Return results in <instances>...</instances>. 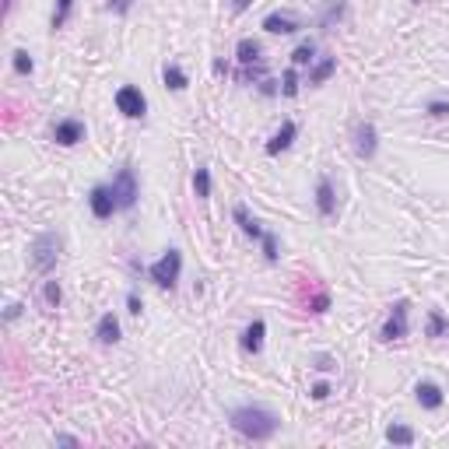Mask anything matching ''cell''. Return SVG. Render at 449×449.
<instances>
[{
    "mask_svg": "<svg viewBox=\"0 0 449 449\" xmlns=\"http://www.w3.org/2000/svg\"><path fill=\"white\" fill-rule=\"evenodd\" d=\"M228 425L243 435V439H253V443H267L278 435L281 428V418L271 408H260V404H243L228 414Z\"/></svg>",
    "mask_w": 449,
    "mask_h": 449,
    "instance_id": "cell-1",
    "label": "cell"
},
{
    "mask_svg": "<svg viewBox=\"0 0 449 449\" xmlns=\"http://www.w3.org/2000/svg\"><path fill=\"white\" fill-rule=\"evenodd\" d=\"M60 249H64V239H60L56 232H42V236H36L32 246H29L32 267H36L39 274H49V271L56 267V260H60Z\"/></svg>",
    "mask_w": 449,
    "mask_h": 449,
    "instance_id": "cell-2",
    "label": "cell"
},
{
    "mask_svg": "<svg viewBox=\"0 0 449 449\" xmlns=\"http://www.w3.org/2000/svg\"><path fill=\"white\" fill-rule=\"evenodd\" d=\"M179 274H183V253L179 249H165L162 256L148 267V278L158 288H176Z\"/></svg>",
    "mask_w": 449,
    "mask_h": 449,
    "instance_id": "cell-3",
    "label": "cell"
},
{
    "mask_svg": "<svg viewBox=\"0 0 449 449\" xmlns=\"http://www.w3.org/2000/svg\"><path fill=\"white\" fill-rule=\"evenodd\" d=\"M113 193H116V204L120 211H130V207L137 204V197H141V183H137V172L130 168V165H123L116 168V176H113Z\"/></svg>",
    "mask_w": 449,
    "mask_h": 449,
    "instance_id": "cell-4",
    "label": "cell"
},
{
    "mask_svg": "<svg viewBox=\"0 0 449 449\" xmlns=\"http://www.w3.org/2000/svg\"><path fill=\"white\" fill-rule=\"evenodd\" d=\"M410 302L408 298H397L393 302V309H390V316H386V323H383V330H379V337L383 340H404L410 330Z\"/></svg>",
    "mask_w": 449,
    "mask_h": 449,
    "instance_id": "cell-5",
    "label": "cell"
},
{
    "mask_svg": "<svg viewBox=\"0 0 449 449\" xmlns=\"http://www.w3.org/2000/svg\"><path fill=\"white\" fill-rule=\"evenodd\" d=\"M116 109H120L126 120H144V113H148V99H144L141 88L123 84L120 91H116Z\"/></svg>",
    "mask_w": 449,
    "mask_h": 449,
    "instance_id": "cell-6",
    "label": "cell"
},
{
    "mask_svg": "<svg viewBox=\"0 0 449 449\" xmlns=\"http://www.w3.org/2000/svg\"><path fill=\"white\" fill-rule=\"evenodd\" d=\"M88 207H91V214L99 218V221H109L120 204H116V193H113V186H106V183H99V186H91V193H88Z\"/></svg>",
    "mask_w": 449,
    "mask_h": 449,
    "instance_id": "cell-7",
    "label": "cell"
},
{
    "mask_svg": "<svg viewBox=\"0 0 449 449\" xmlns=\"http://www.w3.org/2000/svg\"><path fill=\"white\" fill-rule=\"evenodd\" d=\"M375 151H379V130H375V123H368V120L358 123L355 126V155L362 162H372Z\"/></svg>",
    "mask_w": 449,
    "mask_h": 449,
    "instance_id": "cell-8",
    "label": "cell"
},
{
    "mask_svg": "<svg viewBox=\"0 0 449 449\" xmlns=\"http://www.w3.org/2000/svg\"><path fill=\"white\" fill-rule=\"evenodd\" d=\"M84 133H88V126L81 120H74V116H67V120H60L53 126V141L60 144V148H74V144H81Z\"/></svg>",
    "mask_w": 449,
    "mask_h": 449,
    "instance_id": "cell-9",
    "label": "cell"
},
{
    "mask_svg": "<svg viewBox=\"0 0 449 449\" xmlns=\"http://www.w3.org/2000/svg\"><path fill=\"white\" fill-rule=\"evenodd\" d=\"M263 32H271V36H295L298 29H302V21L291 14V11H271L267 18H263V25H260Z\"/></svg>",
    "mask_w": 449,
    "mask_h": 449,
    "instance_id": "cell-10",
    "label": "cell"
},
{
    "mask_svg": "<svg viewBox=\"0 0 449 449\" xmlns=\"http://www.w3.org/2000/svg\"><path fill=\"white\" fill-rule=\"evenodd\" d=\"M414 397H418V404H421L425 410H439V408H443V400H446L443 386H439V383H432V379H421V383L414 386Z\"/></svg>",
    "mask_w": 449,
    "mask_h": 449,
    "instance_id": "cell-11",
    "label": "cell"
},
{
    "mask_svg": "<svg viewBox=\"0 0 449 449\" xmlns=\"http://www.w3.org/2000/svg\"><path fill=\"white\" fill-rule=\"evenodd\" d=\"M295 137H298V126H295V120H285L278 130H274V137L267 141V155L274 158V155H281V151H288L291 144H295Z\"/></svg>",
    "mask_w": 449,
    "mask_h": 449,
    "instance_id": "cell-12",
    "label": "cell"
},
{
    "mask_svg": "<svg viewBox=\"0 0 449 449\" xmlns=\"http://www.w3.org/2000/svg\"><path fill=\"white\" fill-rule=\"evenodd\" d=\"M316 211H320V218H333L337 214V193H333V183L327 176L316 179Z\"/></svg>",
    "mask_w": 449,
    "mask_h": 449,
    "instance_id": "cell-13",
    "label": "cell"
},
{
    "mask_svg": "<svg viewBox=\"0 0 449 449\" xmlns=\"http://www.w3.org/2000/svg\"><path fill=\"white\" fill-rule=\"evenodd\" d=\"M263 337H267V323L263 320H253L243 330V351L246 355H260L263 351Z\"/></svg>",
    "mask_w": 449,
    "mask_h": 449,
    "instance_id": "cell-14",
    "label": "cell"
},
{
    "mask_svg": "<svg viewBox=\"0 0 449 449\" xmlns=\"http://www.w3.org/2000/svg\"><path fill=\"white\" fill-rule=\"evenodd\" d=\"M232 218H236V225L243 228V236H249V239H256V243L263 239V232H267V228H263V225H260V221H256V218H253V214H249V211H246L243 204H236V207H232Z\"/></svg>",
    "mask_w": 449,
    "mask_h": 449,
    "instance_id": "cell-15",
    "label": "cell"
},
{
    "mask_svg": "<svg viewBox=\"0 0 449 449\" xmlns=\"http://www.w3.org/2000/svg\"><path fill=\"white\" fill-rule=\"evenodd\" d=\"M95 337H99V344H116L120 340V320H116V313H102L99 316Z\"/></svg>",
    "mask_w": 449,
    "mask_h": 449,
    "instance_id": "cell-16",
    "label": "cell"
},
{
    "mask_svg": "<svg viewBox=\"0 0 449 449\" xmlns=\"http://www.w3.org/2000/svg\"><path fill=\"white\" fill-rule=\"evenodd\" d=\"M236 60H239L243 67H260V64H263V56H260V42L256 39H239L236 42Z\"/></svg>",
    "mask_w": 449,
    "mask_h": 449,
    "instance_id": "cell-17",
    "label": "cell"
},
{
    "mask_svg": "<svg viewBox=\"0 0 449 449\" xmlns=\"http://www.w3.org/2000/svg\"><path fill=\"white\" fill-rule=\"evenodd\" d=\"M162 81H165L168 91H186L190 78H186V71H183L179 64H165V67H162Z\"/></svg>",
    "mask_w": 449,
    "mask_h": 449,
    "instance_id": "cell-18",
    "label": "cell"
},
{
    "mask_svg": "<svg viewBox=\"0 0 449 449\" xmlns=\"http://www.w3.org/2000/svg\"><path fill=\"white\" fill-rule=\"evenodd\" d=\"M316 64V42L306 39L295 46V53H291V67H313Z\"/></svg>",
    "mask_w": 449,
    "mask_h": 449,
    "instance_id": "cell-19",
    "label": "cell"
},
{
    "mask_svg": "<svg viewBox=\"0 0 449 449\" xmlns=\"http://www.w3.org/2000/svg\"><path fill=\"white\" fill-rule=\"evenodd\" d=\"M337 71V60L333 56H323V60H316L313 67H309V84H323Z\"/></svg>",
    "mask_w": 449,
    "mask_h": 449,
    "instance_id": "cell-20",
    "label": "cell"
},
{
    "mask_svg": "<svg viewBox=\"0 0 449 449\" xmlns=\"http://www.w3.org/2000/svg\"><path fill=\"white\" fill-rule=\"evenodd\" d=\"M11 67H14V74L29 78V74L36 71V60H32V53H29V49H14V53H11Z\"/></svg>",
    "mask_w": 449,
    "mask_h": 449,
    "instance_id": "cell-21",
    "label": "cell"
},
{
    "mask_svg": "<svg viewBox=\"0 0 449 449\" xmlns=\"http://www.w3.org/2000/svg\"><path fill=\"white\" fill-rule=\"evenodd\" d=\"M414 428H408V425H390L386 428V443H393V446H414Z\"/></svg>",
    "mask_w": 449,
    "mask_h": 449,
    "instance_id": "cell-22",
    "label": "cell"
},
{
    "mask_svg": "<svg viewBox=\"0 0 449 449\" xmlns=\"http://www.w3.org/2000/svg\"><path fill=\"white\" fill-rule=\"evenodd\" d=\"M193 193H197L201 201L211 197V168H207V165H197V168H193Z\"/></svg>",
    "mask_w": 449,
    "mask_h": 449,
    "instance_id": "cell-23",
    "label": "cell"
},
{
    "mask_svg": "<svg viewBox=\"0 0 449 449\" xmlns=\"http://www.w3.org/2000/svg\"><path fill=\"white\" fill-rule=\"evenodd\" d=\"M71 11H74V0H56V7H53V21H49V25H53V32L67 25Z\"/></svg>",
    "mask_w": 449,
    "mask_h": 449,
    "instance_id": "cell-24",
    "label": "cell"
},
{
    "mask_svg": "<svg viewBox=\"0 0 449 449\" xmlns=\"http://www.w3.org/2000/svg\"><path fill=\"white\" fill-rule=\"evenodd\" d=\"M425 333H428V337H443V333H449V320L439 313V309L428 313V327H425Z\"/></svg>",
    "mask_w": 449,
    "mask_h": 449,
    "instance_id": "cell-25",
    "label": "cell"
},
{
    "mask_svg": "<svg viewBox=\"0 0 449 449\" xmlns=\"http://www.w3.org/2000/svg\"><path fill=\"white\" fill-rule=\"evenodd\" d=\"M42 298H46L49 309H56V306L64 302V288H60V281H46V285H42Z\"/></svg>",
    "mask_w": 449,
    "mask_h": 449,
    "instance_id": "cell-26",
    "label": "cell"
},
{
    "mask_svg": "<svg viewBox=\"0 0 449 449\" xmlns=\"http://www.w3.org/2000/svg\"><path fill=\"white\" fill-rule=\"evenodd\" d=\"M340 18H344V0H330L327 11H323V18H320V25L330 29V25H333V21H340Z\"/></svg>",
    "mask_w": 449,
    "mask_h": 449,
    "instance_id": "cell-27",
    "label": "cell"
},
{
    "mask_svg": "<svg viewBox=\"0 0 449 449\" xmlns=\"http://www.w3.org/2000/svg\"><path fill=\"white\" fill-rule=\"evenodd\" d=\"M260 246H263V256H267V263H278V260H281V253H278V236H274V232H263Z\"/></svg>",
    "mask_w": 449,
    "mask_h": 449,
    "instance_id": "cell-28",
    "label": "cell"
},
{
    "mask_svg": "<svg viewBox=\"0 0 449 449\" xmlns=\"http://www.w3.org/2000/svg\"><path fill=\"white\" fill-rule=\"evenodd\" d=\"M281 91H285L288 99L298 95V67H288L285 71V78H281Z\"/></svg>",
    "mask_w": 449,
    "mask_h": 449,
    "instance_id": "cell-29",
    "label": "cell"
},
{
    "mask_svg": "<svg viewBox=\"0 0 449 449\" xmlns=\"http://www.w3.org/2000/svg\"><path fill=\"white\" fill-rule=\"evenodd\" d=\"M425 109H428V116H432V120H446V116H449V102H443V99L428 102Z\"/></svg>",
    "mask_w": 449,
    "mask_h": 449,
    "instance_id": "cell-30",
    "label": "cell"
},
{
    "mask_svg": "<svg viewBox=\"0 0 449 449\" xmlns=\"http://www.w3.org/2000/svg\"><path fill=\"white\" fill-rule=\"evenodd\" d=\"M106 7L113 11V14H130V7H133V0H106Z\"/></svg>",
    "mask_w": 449,
    "mask_h": 449,
    "instance_id": "cell-31",
    "label": "cell"
},
{
    "mask_svg": "<svg viewBox=\"0 0 449 449\" xmlns=\"http://www.w3.org/2000/svg\"><path fill=\"white\" fill-rule=\"evenodd\" d=\"M126 309H130V316H141V309H144V302L137 298V291H130V295H126Z\"/></svg>",
    "mask_w": 449,
    "mask_h": 449,
    "instance_id": "cell-32",
    "label": "cell"
},
{
    "mask_svg": "<svg viewBox=\"0 0 449 449\" xmlns=\"http://www.w3.org/2000/svg\"><path fill=\"white\" fill-rule=\"evenodd\" d=\"M327 306H330L327 295H316V298L309 302V313H327Z\"/></svg>",
    "mask_w": 449,
    "mask_h": 449,
    "instance_id": "cell-33",
    "label": "cell"
},
{
    "mask_svg": "<svg viewBox=\"0 0 449 449\" xmlns=\"http://www.w3.org/2000/svg\"><path fill=\"white\" fill-rule=\"evenodd\" d=\"M309 393H313V400H327V397H330V383H316Z\"/></svg>",
    "mask_w": 449,
    "mask_h": 449,
    "instance_id": "cell-34",
    "label": "cell"
},
{
    "mask_svg": "<svg viewBox=\"0 0 449 449\" xmlns=\"http://www.w3.org/2000/svg\"><path fill=\"white\" fill-rule=\"evenodd\" d=\"M53 443H56V446H81V439H78V435H56Z\"/></svg>",
    "mask_w": 449,
    "mask_h": 449,
    "instance_id": "cell-35",
    "label": "cell"
},
{
    "mask_svg": "<svg viewBox=\"0 0 449 449\" xmlns=\"http://www.w3.org/2000/svg\"><path fill=\"white\" fill-rule=\"evenodd\" d=\"M274 84H278V81H271V78H263V81H260V91H263V95H274V91H278Z\"/></svg>",
    "mask_w": 449,
    "mask_h": 449,
    "instance_id": "cell-36",
    "label": "cell"
},
{
    "mask_svg": "<svg viewBox=\"0 0 449 449\" xmlns=\"http://www.w3.org/2000/svg\"><path fill=\"white\" fill-rule=\"evenodd\" d=\"M249 4H253V0H232V11H236V14H243Z\"/></svg>",
    "mask_w": 449,
    "mask_h": 449,
    "instance_id": "cell-37",
    "label": "cell"
},
{
    "mask_svg": "<svg viewBox=\"0 0 449 449\" xmlns=\"http://www.w3.org/2000/svg\"><path fill=\"white\" fill-rule=\"evenodd\" d=\"M316 368H320V372H330V368H333V362H330V358H320V362H316Z\"/></svg>",
    "mask_w": 449,
    "mask_h": 449,
    "instance_id": "cell-38",
    "label": "cell"
}]
</instances>
